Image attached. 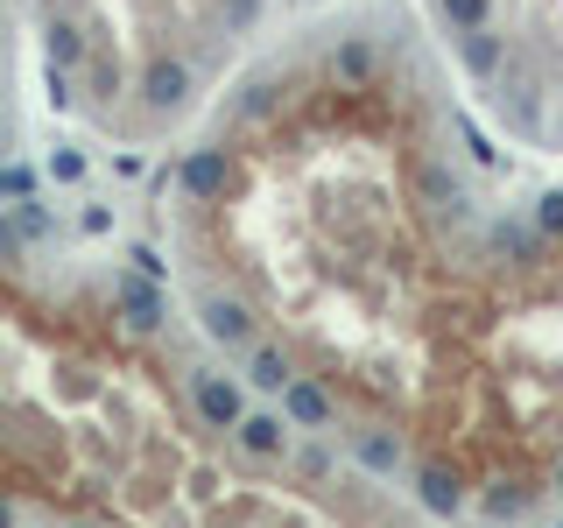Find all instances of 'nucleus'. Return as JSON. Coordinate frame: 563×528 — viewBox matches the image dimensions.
Segmentation results:
<instances>
[{
	"label": "nucleus",
	"mask_w": 563,
	"mask_h": 528,
	"mask_svg": "<svg viewBox=\"0 0 563 528\" xmlns=\"http://www.w3.org/2000/svg\"><path fill=\"white\" fill-rule=\"evenodd\" d=\"M148 275H57L0 219V528H99L190 422Z\"/></svg>",
	"instance_id": "obj_1"
},
{
	"label": "nucleus",
	"mask_w": 563,
	"mask_h": 528,
	"mask_svg": "<svg viewBox=\"0 0 563 528\" xmlns=\"http://www.w3.org/2000/svg\"><path fill=\"white\" fill-rule=\"evenodd\" d=\"M14 35H22V0H0V155L14 148Z\"/></svg>",
	"instance_id": "obj_4"
},
{
	"label": "nucleus",
	"mask_w": 563,
	"mask_h": 528,
	"mask_svg": "<svg viewBox=\"0 0 563 528\" xmlns=\"http://www.w3.org/2000/svg\"><path fill=\"white\" fill-rule=\"evenodd\" d=\"M430 14L500 128L563 148V0H430Z\"/></svg>",
	"instance_id": "obj_3"
},
{
	"label": "nucleus",
	"mask_w": 563,
	"mask_h": 528,
	"mask_svg": "<svg viewBox=\"0 0 563 528\" xmlns=\"http://www.w3.org/2000/svg\"><path fill=\"white\" fill-rule=\"evenodd\" d=\"M556 486H563V472H556Z\"/></svg>",
	"instance_id": "obj_6"
},
{
	"label": "nucleus",
	"mask_w": 563,
	"mask_h": 528,
	"mask_svg": "<svg viewBox=\"0 0 563 528\" xmlns=\"http://www.w3.org/2000/svg\"><path fill=\"white\" fill-rule=\"evenodd\" d=\"M422 501H430L437 515H444V507H457V501H465V493H457V472H444V465H430V472H422Z\"/></svg>",
	"instance_id": "obj_5"
},
{
	"label": "nucleus",
	"mask_w": 563,
	"mask_h": 528,
	"mask_svg": "<svg viewBox=\"0 0 563 528\" xmlns=\"http://www.w3.org/2000/svg\"><path fill=\"white\" fill-rule=\"evenodd\" d=\"M268 8L275 0H22L57 106L120 148L184 128Z\"/></svg>",
	"instance_id": "obj_2"
}]
</instances>
